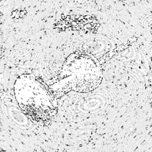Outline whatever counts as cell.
Listing matches in <instances>:
<instances>
[{
  "label": "cell",
  "instance_id": "6da1fadb",
  "mask_svg": "<svg viewBox=\"0 0 152 152\" xmlns=\"http://www.w3.org/2000/svg\"><path fill=\"white\" fill-rule=\"evenodd\" d=\"M19 108L32 122L48 126L58 112L57 97L41 78L32 74L20 76L14 84Z\"/></svg>",
  "mask_w": 152,
  "mask_h": 152
},
{
  "label": "cell",
  "instance_id": "7a4b0ae2",
  "mask_svg": "<svg viewBox=\"0 0 152 152\" xmlns=\"http://www.w3.org/2000/svg\"><path fill=\"white\" fill-rule=\"evenodd\" d=\"M102 76L98 60L84 51H77L66 58L58 78L50 87L57 98L70 91L89 92L99 85Z\"/></svg>",
  "mask_w": 152,
  "mask_h": 152
}]
</instances>
